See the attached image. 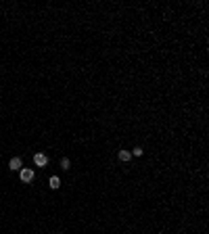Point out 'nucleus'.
Listing matches in <instances>:
<instances>
[{"label":"nucleus","instance_id":"nucleus-4","mask_svg":"<svg viewBox=\"0 0 209 234\" xmlns=\"http://www.w3.org/2000/svg\"><path fill=\"white\" fill-rule=\"evenodd\" d=\"M48 184H50V188H55V190H56V188H59V186H61V180H59V176H52V178H50V182H48Z\"/></svg>","mask_w":209,"mask_h":234},{"label":"nucleus","instance_id":"nucleus-6","mask_svg":"<svg viewBox=\"0 0 209 234\" xmlns=\"http://www.w3.org/2000/svg\"><path fill=\"white\" fill-rule=\"evenodd\" d=\"M69 165H71L69 159H61V167H63V169H69Z\"/></svg>","mask_w":209,"mask_h":234},{"label":"nucleus","instance_id":"nucleus-5","mask_svg":"<svg viewBox=\"0 0 209 234\" xmlns=\"http://www.w3.org/2000/svg\"><path fill=\"white\" fill-rule=\"evenodd\" d=\"M130 157H132L130 151H119V161H130Z\"/></svg>","mask_w":209,"mask_h":234},{"label":"nucleus","instance_id":"nucleus-3","mask_svg":"<svg viewBox=\"0 0 209 234\" xmlns=\"http://www.w3.org/2000/svg\"><path fill=\"white\" fill-rule=\"evenodd\" d=\"M21 165H23V163H21L19 157H13L11 161H8V167H11V169H21Z\"/></svg>","mask_w":209,"mask_h":234},{"label":"nucleus","instance_id":"nucleus-7","mask_svg":"<svg viewBox=\"0 0 209 234\" xmlns=\"http://www.w3.org/2000/svg\"><path fill=\"white\" fill-rule=\"evenodd\" d=\"M142 153H144V151H142L140 146H136V149L132 151V155H136V157H142Z\"/></svg>","mask_w":209,"mask_h":234},{"label":"nucleus","instance_id":"nucleus-2","mask_svg":"<svg viewBox=\"0 0 209 234\" xmlns=\"http://www.w3.org/2000/svg\"><path fill=\"white\" fill-rule=\"evenodd\" d=\"M34 163L36 165H40V167H44L46 163H48V157H46L44 153H36L34 155Z\"/></svg>","mask_w":209,"mask_h":234},{"label":"nucleus","instance_id":"nucleus-1","mask_svg":"<svg viewBox=\"0 0 209 234\" xmlns=\"http://www.w3.org/2000/svg\"><path fill=\"white\" fill-rule=\"evenodd\" d=\"M32 180H34V169L21 167V182H32Z\"/></svg>","mask_w":209,"mask_h":234}]
</instances>
